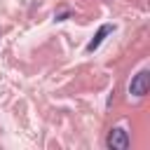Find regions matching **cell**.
I'll return each instance as SVG.
<instances>
[{
  "label": "cell",
  "instance_id": "cell-3",
  "mask_svg": "<svg viewBox=\"0 0 150 150\" xmlns=\"http://www.w3.org/2000/svg\"><path fill=\"white\" fill-rule=\"evenodd\" d=\"M110 30H112L110 26H101V28H98V33L94 35V40H91V42L87 45V49H89V52H94V49H96V47H98V45L103 42V38H105V35H108Z\"/></svg>",
  "mask_w": 150,
  "mask_h": 150
},
{
  "label": "cell",
  "instance_id": "cell-1",
  "mask_svg": "<svg viewBox=\"0 0 150 150\" xmlns=\"http://www.w3.org/2000/svg\"><path fill=\"white\" fill-rule=\"evenodd\" d=\"M108 148L110 150H127L129 148V134L124 131V129H120V127H115V129H110V134H108Z\"/></svg>",
  "mask_w": 150,
  "mask_h": 150
},
{
  "label": "cell",
  "instance_id": "cell-2",
  "mask_svg": "<svg viewBox=\"0 0 150 150\" xmlns=\"http://www.w3.org/2000/svg\"><path fill=\"white\" fill-rule=\"evenodd\" d=\"M148 87H150V73L148 70H141L134 80H131V84H129V94H134V96H145L148 94Z\"/></svg>",
  "mask_w": 150,
  "mask_h": 150
}]
</instances>
